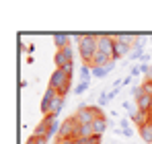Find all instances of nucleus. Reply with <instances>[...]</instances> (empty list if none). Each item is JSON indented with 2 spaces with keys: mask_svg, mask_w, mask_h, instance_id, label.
<instances>
[{
  "mask_svg": "<svg viewBox=\"0 0 152 144\" xmlns=\"http://www.w3.org/2000/svg\"><path fill=\"white\" fill-rule=\"evenodd\" d=\"M74 41L78 43V54L82 58V62L88 66H93V60L99 51V35H74Z\"/></svg>",
  "mask_w": 152,
  "mask_h": 144,
  "instance_id": "f257e3e1",
  "label": "nucleus"
},
{
  "mask_svg": "<svg viewBox=\"0 0 152 144\" xmlns=\"http://www.w3.org/2000/svg\"><path fill=\"white\" fill-rule=\"evenodd\" d=\"M48 87H51L53 91H58V95H60V97H66V95H68V91H70V87H72V78L66 76L60 68H56V70L51 72L50 84H48Z\"/></svg>",
  "mask_w": 152,
  "mask_h": 144,
  "instance_id": "f03ea898",
  "label": "nucleus"
},
{
  "mask_svg": "<svg viewBox=\"0 0 152 144\" xmlns=\"http://www.w3.org/2000/svg\"><path fill=\"white\" fill-rule=\"evenodd\" d=\"M103 113H101V109L99 107H91V105H80L78 109H76V113H74V118L76 121L80 123V126H84V123H93V121L97 120V118H101Z\"/></svg>",
  "mask_w": 152,
  "mask_h": 144,
  "instance_id": "7ed1b4c3",
  "label": "nucleus"
},
{
  "mask_svg": "<svg viewBox=\"0 0 152 144\" xmlns=\"http://www.w3.org/2000/svg\"><path fill=\"white\" fill-rule=\"evenodd\" d=\"M78 130H80V123L76 121V118H68V120L62 121L60 126V134H58V140H68V138H78Z\"/></svg>",
  "mask_w": 152,
  "mask_h": 144,
  "instance_id": "20e7f679",
  "label": "nucleus"
},
{
  "mask_svg": "<svg viewBox=\"0 0 152 144\" xmlns=\"http://www.w3.org/2000/svg\"><path fill=\"white\" fill-rule=\"evenodd\" d=\"M53 62H56V68H64L66 64L74 62V51H72V46H68L66 49H58L56 56H53Z\"/></svg>",
  "mask_w": 152,
  "mask_h": 144,
  "instance_id": "39448f33",
  "label": "nucleus"
},
{
  "mask_svg": "<svg viewBox=\"0 0 152 144\" xmlns=\"http://www.w3.org/2000/svg\"><path fill=\"white\" fill-rule=\"evenodd\" d=\"M113 48H115V39L113 35H99V51L107 54L109 58H113ZM115 62V60H113Z\"/></svg>",
  "mask_w": 152,
  "mask_h": 144,
  "instance_id": "423d86ee",
  "label": "nucleus"
},
{
  "mask_svg": "<svg viewBox=\"0 0 152 144\" xmlns=\"http://www.w3.org/2000/svg\"><path fill=\"white\" fill-rule=\"evenodd\" d=\"M56 97H60V95H58V91H53L51 87H48L45 93H43V97H41V113H43V115H50L51 103H53Z\"/></svg>",
  "mask_w": 152,
  "mask_h": 144,
  "instance_id": "0eeeda50",
  "label": "nucleus"
},
{
  "mask_svg": "<svg viewBox=\"0 0 152 144\" xmlns=\"http://www.w3.org/2000/svg\"><path fill=\"white\" fill-rule=\"evenodd\" d=\"M113 39H115V48H113V60H115V62L121 60L124 56H129V54H132V46H129V43L117 39L115 35H113Z\"/></svg>",
  "mask_w": 152,
  "mask_h": 144,
  "instance_id": "6e6552de",
  "label": "nucleus"
},
{
  "mask_svg": "<svg viewBox=\"0 0 152 144\" xmlns=\"http://www.w3.org/2000/svg\"><path fill=\"white\" fill-rule=\"evenodd\" d=\"M150 37H146V35H140L138 37V41H136V46L132 49V54H129V58L132 60H140L142 56H144V46H146V41H148Z\"/></svg>",
  "mask_w": 152,
  "mask_h": 144,
  "instance_id": "1a4fd4ad",
  "label": "nucleus"
},
{
  "mask_svg": "<svg viewBox=\"0 0 152 144\" xmlns=\"http://www.w3.org/2000/svg\"><path fill=\"white\" fill-rule=\"evenodd\" d=\"M70 41H72V37L70 35H66V33H56L53 35V46H56V51L58 49H66L70 46Z\"/></svg>",
  "mask_w": 152,
  "mask_h": 144,
  "instance_id": "9d476101",
  "label": "nucleus"
},
{
  "mask_svg": "<svg viewBox=\"0 0 152 144\" xmlns=\"http://www.w3.org/2000/svg\"><path fill=\"white\" fill-rule=\"evenodd\" d=\"M107 126H109V120L105 115H101V118H97V120L93 121V128H95V134L97 136H103L107 132Z\"/></svg>",
  "mask_w": 152,
  "mask_h": 144,
  "instance_id": "9b49d317",
  "label": "nucleus"
},
{
  "mask_svg": "<svg viewBox=\"0 0 152 144\" xmlns=\"http://www.w3.org/2000/svg\"><path fill=\"white\" fill-rule=\"evenodd\" d=\"M140 136H142V140L146 144H152V121L144 123V126L140 128Z\"/></svg>",
  "mask_w": 152,
  "mask_h": 144,
  "instance_id": "f8f14e48",
  "label": "nucleus"
},
{
  "mask_svg": "<svg viewBox=\"0 0 152 144\" xmlns=\"http://www.w3.org/2000/svg\"><path fill=\"white\" fill-rule=\"evenodd\" d=\"M93 136H97L93 123H84V126H80V130H78V138H93Z\"/></svg>",
  "mask_w": 152,
  "mask_h": 144,
  "instance_id": "ddd939ff",
  "label": "nucleus"
},
{
  "mask_svg": "<svg viewBox=\"0 0 152 144\" xmlns=\"http://www.w3.org/2000/svg\"><path fill=\"white\" fill-rule=\"evenodd\" d=\"M62 107H64V97H56V99H53V103H51L50 113H51V115H58V113L62 111Z\"/></svg>",
  "mask_w": 152,
  "mask_h": 144,
  "instance_id": "4468645a",
  "label": "nucleus"
},
{
  "mask_svg": "<svg viewBox=\"0 0 152 144\" xmlns=\"http://www.w3.org/2000/svg\"><path fill=\"white\" fill-rule=\"evenodd\" d=\"M78 72H80V78H82L84 82H91V76H93V66H86V64H82Z\"/></svg>",
  "mask_w": 152,
  "mask_h": 144,
  "instance_id": "2eb2a0df",
  "label": "nucleus"
},
{
  "mask_svg": "<svg viewBox=\"0 0 152 144\" xmlns=\"http://www.w3.org/2000/svg\"><path fill=\"white\" fill-rule=\"evenodd\" d=\"M88 87H91V82H84V80H80V82H78V84L74 87V95H82V93H84Z\"/></svg>",
  "mask_w": 152,
  "mask_h": 144,
  "instance_id": "dca6fc26",
  "label": "nucleus"
},
{
  "mask_svg": "<svg viewBox=\"0 0 152 144\" xmlns=\"http://www.w3.org/2000/svg\"><path fill=\"white\" fill-rule=\"evenodd\" d=\"M60 70L64 72L66 76H70V78H72V74H74V62H70V64H66V66H64V68H60Z\"/></svg>",
  "mask_w": 152,
  "mask_h": 144,
  "instance_id": "f3484780",
  "label": "nucleus"
},
{
  "mask_svg": "<svg viewBox=\"0 0 152 144\" xmlns=\"http://www.w3.org/2000/svg\"><path fill=\"white\" fill-rule=\"evenodd\" d=\"M60 144H78L76 142V138H68V140H58Z\"/></svg>",
  "mask_w": 152,
  "mask_h": 144,
  "instance_id": "a211bd4d",
  "label": "nucleus"
},
{
  "mask_svg": "<svg viewBox=\"0 0 152 144\" xmlns=\"http://www.w3.org/2000/svg\"><path fill=\"white\" fill-rule=\"evenodd\" d=\"M25 144H37V138H35V136H29Z\"/></svg>",
  "mask_w": 152,
  "mask_h": 144,
  "instance_id": "6ab92c4d",
  "label": "nucleus"
},
{
  "mask_svg": "<svg viewBox=\"0 0 152 144\" xmlns=\"http://www.w3.org/2000/svg\"><path fill=\"white\" fill-rule=\"evenodd\" d=\"M138 74H140V66H134L132 68V76H138Z\"/></svg>",
  "mask_w": 152,
  "mask_h": 144,
  "instance_id": "aec40b11",
  "label": "nucleus"
},
{
  "mask_svg": "<svg viewBox=\"0 0 152 144\" xmlns=\"http://www.w3.org/2000/svg\"><path fill=\"white\" fill-rule=\"evenodd\" d=\"M129 82H132V76H126V78H121V84H124V87H126V84H129Z\"/></svg>",
  "mask_w": 152,
  "mask_h": 144,
  "instance_id": "412c9836",
  "label": "nucleus"
},
{
  "mask_svg": "<svg viewBox=\"0 0 152 144\" xmlns=\"http://www.w3.org/2000/svg\"><path fill=\"white\" fill-rule=\"evenodd\" d=\"M148 60H150V56H148V54H144V56L140 58V62H148Z\"/></svg>",
  "mask_w": 152,
  "mask_h": 144,
  "instance_id": "4be33fe9",
  "label": "nucleus"
},
{
  "mask_svg": "<svg viewBox=\"0 0 152 144\" xmlns=\"http://www.w3.org/2000/svg\"><path fill=\"white\" fill-rule=\"evenodd\" d=\"M37 144H48V140L45 138H37Z\"/></svg>",
  "mask_w": 152,
  "mask_h": 144,
  "instance_id": "5701e85b",
  "label": "nucleus"
},
{
  "mask_svg": "<svg viewBox=\"0 0 152 144\" xmlns=\"http://www.w3.org/2000/svg\"><path fill=\"white\" fill-rule=\"evenodd\" d=\"M150 121H152V113H150Z\"/></svg>",
  "mask_w": 152,
  "mask_h": 144,
  "instance_id": "b1692460",
  "label": "nucleus"
},
{
  "mask_svg": "<svg viewBox=\"0 0 152 144\" xmlns=\"http://www.w3.org/2000/svg\"><path fill=\"white\" fill-rule=\"evenodd\" d=\"M150 41H152V35H150Z\"/></svg>",
  "mask_w": 152,
  "mask_h": 144,
  "instance_id": "393cba45",
  "label": "nucleus"
},
{
  "mask_svg": "<svg viewBox=\"0 0 152 144\" xmlns=\"http://www.w3.org/2000/svg\"><path fill=\"white\" fill-rule=\"evenodd\" d=\"M111 144H115V142H111Z\"/></svg>",
  "mask_w": 152,
  "mask_h": 144,
  "instance_id": "a878e982",
  "label": "nucleus"
},
{
  "mask_svg": "<svg viewBox=\"0 0 152 144\" xmlns=\"http://www.w3.org/2000/svg\"><path fill=\"white\" fill-rule=\"evenodd\" d=\"M56 144H60V142H56Z\"/></svg>",
  "mask_w": 152,
  "mask_h": 144,
  "instance_id": "bb28decb",
  "label": "nucleus"
}]
</instances>
